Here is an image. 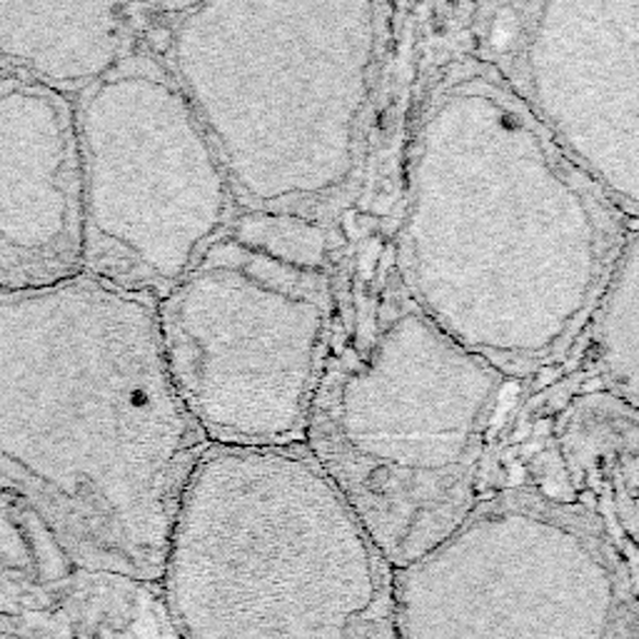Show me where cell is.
<instances>
[{"label":"cell","instance_id":"obj_3","mask_svg":"<svg viewBox=\"0 0 639 639\" xmlns=\"http://www.w3.org/2000/svg\"><path fill=\"white\" fill-rule=\"evenodd\" d=\"M395 3L140 5V40L188 95L240 210L335 235L358 200Z\"/></svg>","mask_w":639,"mask_h":639},{"label":"cell","instance_id":"obj_2","mask_svg":"<svg viewBox=\"0 0 639 639\" xmlns=\"http://www.w3.org/2000/svg\"><path fill=\"white\" fill-rule=\"evenodd\" d=\"M206 448L155 300L83 270L0 292V495L28 504L70 565L160 584Z\"/></svg>","mask_w":639,"mask_h":639},{"label":"cell","instance_id":"obj_10","mask_svg":"<svg viewBox=\"0 0 639 639\" xmlns=\"http://www.w3.org/2000/svg\"><path fill=\"white\" fill-rule=\"evenodd\" d=\"M83 270L73 101L0 75V292Z\"/></svg>","mask_w":639,"mask_h":639},{"label":"cell","instance_id":"obj_12","mask_svg":"<svg viewBox=\"0 0 639 639\" xmlns=\"http://www.w3.org/2000/svg\"><path fill=\"white\" fill-rule=\"evenodd\" d=\"M140 43V5L0 3V75L75 97Z\"/></svg>","mask_w":639,"mask_h":639},{"label":"cell","instance_id":"obj_14","mask_svg":"<svg viewBox=\"0 0 639 639\" xmlns=\"http://www.w3.org/2000/svg\"><path fill=\"white\" fill-rule=\"evenodd\" d=\"M0 639H97L88 570H63L0 582Z\"/></svg>","mask_w":639,"mask_h":639},{"label":"cell","instance_id":"obj_8","mask_svg":"<svg viewBox=\"0 0 639 639\" xmlns=\"http://www.w3.org/2000/svg\"><path fill=\"white\" fill-rule=\"evenodd\" d=\"M70 101L83 272L158 303L240 212L225 167L143 40Z\"/></svg>","mask_w":639,"mask_h":639},{"label":"cell","instance_id":"obj_5","mask_svg":"<svg viewBox=\"0 0 639 639\" xmlns=\"http://www.w3.org/2000/svg\"><path fill=\"white\" fill-rule=\"evenodd\" d=\"M160 590L181 639H399L393 565L305 442L206 448Z\"/></svg>","mask_w":639,"mask_h":639},{"label":"cell","instance_id":"obj_9","mask_svg":"<svg viewBox=\"0 0 639 639\" xmlns=\"http://www.w3.org/2000/svg\"><path fill=\"white\" fill-rule=\"evenodd\" d=\"M469 50L567 158L639 218V0L479 3Z\"/></svg>","mask_w":639,"mask_h":639},{"label":"cell","instance_id":"obj_13","mask_svg":"<svg viewBox=\"0 0 639 639\" xmlns=\"http://www.w3.org/2000/svg\"><path fill=\"white\" fill-rule=\"evenodd\" d=\"M580 337L627 405L639 403V233L627 240Z\"/></svg>","mask_w":639,"mask_h":639},{"label":"cell","instance_id":"obj_1","mask_svg":"<svg viewBox=\"0 0 639 639\" xmlns=\"http://www.w3.org/2000/svg\"><path fill=\"white\" fill-rule=\"evenodd\" d=\"M469 11L422 68L390 251L413 303L520 385L572 348L637 220L469 50Z\"/></svg>","mask_w":639,"mask_h":639},{"label":"cell","instance_id":"obj_11","mask_svg":"<svg viewBox=\"0 0 639 639\" xmlns=\"http://www.w3.org/2000/svg\"><path fill=\"white\" fill-rule=\"evenodd\" d=\"M639 415L597 390L537 422L483 469V495L530 487L555 500L588 504L629 555H637Z\"/></svg>","mask_w":639,"mask_h":639},{"label":"cell","instance_id":"obj_6","mask_svg":"<svg viewBox=\"0 0 639 639\" xmlns=\"http://www.w3.org/2000/svg\"><path fill=\"white\" fill-rule=\"evenodd\" d=\"M337 300V237L240 210L158 300L171 380L208 445L303 442Z\"/></svg>","mask_w":639,"mask_h":639},{"label":"cell","instance_id":"obj_7","mask_svg":"<svg viewBox=\"0 0 639 639\" xmlns=\"http://www.w3.org/2000/svg\"><path fill=\"white\" fill-rule=\"evenodd\" d=\"M399 639H637V555L588 504L504 487L395 570Z\"/></svg>","mask_w":639,"mask_h":639},{"label":"cell","instance_id":"obj_4","mask_svg":"<svg viewBox=\"0 0 639 639\" xmlns=\"http://www.w3.org/2000/svg\"><path fill=\"white\" fill-rule=\"evenodd\" d=\"M514 387L413 303L390 240L377 263L337 272L303 442L393 570L438 547L483 497Z\"/></svg>","mask_w":639,"mask_h":639}]
</instances>
